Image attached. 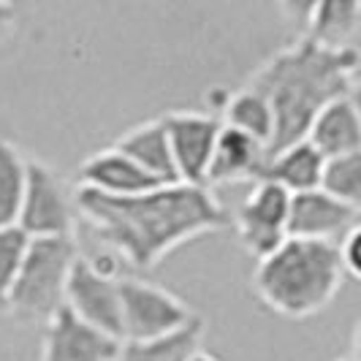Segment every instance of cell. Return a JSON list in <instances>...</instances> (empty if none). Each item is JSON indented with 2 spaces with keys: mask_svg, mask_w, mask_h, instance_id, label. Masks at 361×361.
Returning <instances> with one entry per match:
<instances>
[{
  "mask_svg": "<svg viewBox=\"0 0 361 361\" xmlns=\"http://www.w3.org/2000/svg\"><path fill=\"white\" fill-rule=\"evenodd\" d=\"M76 255L73 236H33L19 261L3 312L22 324H47L66 305V283Z\"/></svg>",
  "mask_w": 361,
  "mask_h": 361,
  "instance_id": "cell-4",
  "label": "cell"
},
{
  "mask_svg": "<svg viewBox=\"0 0 361 361\" xmlns=\"http://www.w3.org/2000/svg\"><path fill=\"white\" fill-rule=\"evenodd\" d=\"M343 283L337 245L299 236H288L269 255L258 258L253 271V290L261 305L288 321H307L324 312Z\"/></svg>",
  "mask_w": 361,
  "mask_h": 361,
  "instance_id": "cell-3",
  "label": "cell"
},
{
  "mask_svg": "<svg viewBox=\"0 0 361 361\" xmlns=\"http://www.w3.org/2000/svg\"><path fill=\"white\" fill-rule=\"evenodd\" d=\"M196 312L177 293L149 280L120 277V324L123 340H155L190 324Z\"/></svg>",
  "mask_w": 361,
  "mask_h": 361,
  "instance_id": "cell-7",
  "label": "cell"
},
{
  "mask_svg": "<svg viewBox=\"0 0 361 361\" xmlns=\"http://www.w3.org/2000/svg\"><path fill=\"white\" fill-rule=\"evenodd\" d=\"M163 126H166V136L171 147L177 180L204 185L209 155H212L217 130H220V117L180 109V111H169L163 117Z\"/></svg>",
  "mask_w": 361,
  "mask_h": 361,
  "instance_id": "cell-9",
  "label": "cell"
},
{
  "mask_svg": "<svg viewBox=\"0 0 361 361\" xmlns=\"http://www.w3.org/2000/svg\"><path fill=\"white\" fill-rule=\"evenodd\" d=\"M264 161H267V147L261 142L220 123L204 185L217 188V185H231V182H255Z\"/></svg>",
  "mask_w": 361,
  "mask_h": 361,
  "instance_id": "cell-12",
  "label": "cell"
},
{
  "mask_svg": "<svg viewBox=\"0 0 361 361\" xmlns=\"http://www.w3.org/2000/svg\"><path fill=\"white\" fill-rule=\"evenodd\" d=\"M17 226L30 239L73 236V228H76L73 193L52 166L38 158L25 161V190L19 201Z\"/></svg>",
  "mask_w": 361,
  "mask_h": 361,
  "instance_id": "cell-6",
  "label": "cell"
},
{
  "mask_svg": "<svg viewBox=\"0 0 361 361\" xmlns=\"http://www.w3.org/2000/svg\"><path fill=\"white\" fill-rule=\"evenodd\" d=\"M25 155L17 145L0 139V226H17L25 190Z\"/></svg>",
  "mask_w": 361,
  "mask_h": 361,
  "instance_id": "cell-20",
  "label": "cell"
},
{
  "mask_svg": "<svg viewBox=\"0 0 361 361\" xmlns=\"http://www.w3.org/2000/svg\"><path fill=\"white\" fill-rule=\"evenodd\" d=\"M30 236L19 226H0V312L6 307V296L14 283V274L19 269V261L25 255Z\"/></svg>",
  "mask_w": 361,
  "mask_h": 361,
  "instance_id": "cell-22",
  "label": "cell"
},
{
  "mask_svg": "<svg viewBox=\"0 0 361 361\" xmlns=\"http://www.w3.org/2000/svg\"><path fill=\"white\" fill-rule=\"evenodd\" d=\"M204 334L207 324L201 315H196L190 324L155 340H120L114 361H188V356H193L201 348Z\"/></svg>",
  "mask_w": 361,
  "mask_h": 361,
  "instance_id": "cell-17",
  "label": "cell"
},
{
  "mask_svg": "<svg viewBox=\"0 0 361 361\" xmlns=\"http://www.w3.org/2000/svg\"><path fill=\"white\" fill-rule=\"evenodd\" d=\"M274 3H277L280 14L288 19V22L307 27V22H310V17H312V11H315V3H318V0H274Z\"/></svg>",
  "mask_w": 361,
  "mask_h": 361,
  "instance_id": "cell-24",
  "label": "cell"
},
{
  "mask_svg": "<svg viewBox=\"0 0 361 361\" xmlns=\"http://www.w3.org/2000/svg\"><path fill=\"white\" fill-rule=\"evenodd\" d=\"M290 193L269 180H255L250 193L234 212V228L239 245L255 261L269 255L288 239Z\"/></svg>",
  "mask_w": 361,
  "mask_h": 361,
  "instance_id": "cell-8",
  "label": "cell"
},
{
  "mask_svg": "<svg viewBox=\"0 0 361 361\" xmlns=\"http://www.w3.org/2000/svg\"><path fill=\"white\" fill-rule=\"evenodd\" d=\"M17 27V6L14 0H0V44H6Z\"/></svg>",
  "mask_w": 361,
  "mask_h": 361,
  "instance_id": "cell-25",
  "label": "cell"
},
{
  "mask_svg": "<svg viewBox=\"0 0 361 361\" xmlns=\"http://www.w3.org/2000/svg\"><path fill=\"white\" fill-rule=\"evenodd\" d=\"M318 188L334 199L361 207V152L324 158Z\"/></svg>",
  "mask_w": 361,
  "mask_h": 361,
  "instance_id": "cell-21",
  "label": "cell"
},
{
  "mask_svg": "<svg viewBox=\"0 0 361 361\" xmlns=\"http://www.w3.org/2000/svg\"><path fill=\"white\" fill-rule=\"evenodd\" d=\"M120 340L63 307L44 324L41 361H114Z\"/></svg>",
  "mask_w": 361,
  "mask_h": 361,
  "instance_id": "cell-11",
  "label": "cell"
},
{
  "mask_svg": "<svg viewBox=\"0 0 361 361\" xmlns=\"http://www.w3.org/2000/svg\"><path fill=\"white\" fill-rule=\"evenodd\" d=\"M66 307L85 324L123 340L120 324V258L104 253L101 258H73L66 283Z\"/></svg>",
  "mask_w": 361,
  "mask_h": 361,
  "instance_id": "cell-5",
  "label": "cell"
},
{
  "mask_svg": "<svg viewBox=\"0 0 361 361\" xmlns=\"http://www.w3.org/2000/svg\"><path fill=\"white\" fill-rule=\"evenodd\" d=\"M111 147L126 152L130 161L139 163L155 180L180 182L177 180V169H174V158H171V147H169L163 117L161 120H147V123L133 126Z\"/></svg>",
  "mask_w": 361,
  "mask_h": 361,
  "instance_id": "cell-16",
  "label": "cell"
},
{
  "mask_svg": "<svg viewBox=\"0 0 361 361\" xmlns=\"http://www.w3.org/2000/svg\"><path fill=\"white\" fill-rule=\"evenodd\" d=\"M188 361H217L215 356H209V353H204V350H196V353H193V356H188Z\"/></svg>",
  "mask_w": 361,
  "mask_h": 361,
  "instance_id": "cell-26",
  "label": "cell"
},
{
  "mask_svg": "<svg viewBox=\"0 0 361 361\" xmlns=\"http://www.w3.org/2000/svg\"><path fill=\"white\" fill-rule=\"evenodd\" d=\"M247 87L258 90L271 106L274 133L267 152L302 142L315 114L334 98L356 95L359 49L329 47L302 36L274 52L253 71Z\"/></svg>",
  "mask_w": 361,
  "mask_h": 361,
  "instance_id": "cell-2",
  "label": "cell"
},
{
  "mask_svg": "<svg viewBox=\"0 0 361 361\" xmlns=\"http://www.w3.org/2000/svg\"><path fill=\"white\" fill-rule=\"evenodd\" d=\"M220 123L253 136L255 142H261L269 149L271 133H274V114H271L269 101L253 87H242L226 98Z\"/></svg>",
  "mask_w": 361,
  "mask_h": 361,
  "instance_id": "cell-18",
  "label": "cell"
},
{
  "mask_svg": "<svg viewBox=\"0 0 361 361\" xmlns=\"http://www.w3.org/2000/svg\"><path fill=\"white\" fill-rule=\"evenodd\" d=\"M356 226H361V207H356V204L334 199L321 188L290 193L288 236L337 245Z\"/></svg>",
  "mask_w": 361,
  "mask_h": 361,
  "instance_id": "cell-10",
  "label": "cell"
},
{
  "mask_svg": "<svg viewBox=\"0 0 361 361\" xmlns=\"http://www.w3.org/2000/svg\"><path fill=\"white\" fill-rule=\"evenodd\" d=\"M305 139L324 158L361 152V111L356 95H343V98H334L331 104H326L310 123Z\"/></svg>",
  "mask_w": 361,
  "mask_h": 361,
  "instance_id": "cell-14",
  "label": "cell"
},
{
  "mask_svg": "<svg viewBox=\"0 0 361 361\" xmlns=\"http://www.w3.org/2000/svg\"><path fill=\"white\" fill-rule=\"evenodd\" d=\"M337 361H359V353H353V356H343V359H337Z\"/></svg>",
  "mask_w": 361,
  "mask_h": 361,
  "instance_id": "cell-27",
  "label": "cell"
},
{
  "mask_svg": "<svg viewBox=\"0 0 361 361\" xmlns=\"http://www.w3.org/2000/svg\"><path fill=\"white\" fill-rule=\"evenodd\" d=\"M73 209L95 239L133 269H152L185 242L217 234L231 223L212 188L193 182H163L130 196L76 188Z\"/></svg>",
  "mask_w": 361,
  "mask_h": 361,
  "instance_id": "cell-1",
  "label": "cell"
},
{
  "mask_svg": "<svg viewBox=\"0 0 361 361\" xmlns=\"http://www.w3.org/2000/svg\"><path fill=\"white\" fill-rule=\"evenodd\" d=\"M361 25V0H318L307 36L329 47H353Z\"/></svg>",
  "mask_w": 361,
  "mask_h": 361,
  "instance_id": "cell-19",
  "label": "cell"
},
{
  "mask_svg": "<svg viewBox=\"0 0 361 361\" xmlns=\"http://www.w3.org/2000/svg\"><path fill=\"white\" fill-rule=\"evenodd\" d=\"M158 185L163 182L155 180L149 171H145L136 161H130L117 147L101 149L79 166V188H92L109 196H130Z\"/></svg>",
  "mask_w": 361,
  "mask_h": 361,
  "instance_id": "cell-13",
  "label": "cell"
},
{
  "mask_svg": "<svg viewBox=\"0 0 361 361\" xmlns=\"http://www.w3.org/2000/svg\"><path fill=\"white\" fill-rule=\"evenodd\" d=\"M321 169H324V155L307 139H302L288 147H280L274 152H267L258 180L274 182L286 188L288 193H302V190L318 188Z\"/></svg>",
  "mask_w": 361,
  "mask_h": 361,
  "instance_id": "cell-15",
  "label": "cell"
},
{
  "mask_svg": "<svg viewBox=\"0 0 361 361\" xmlns=\"http://www.w3.org/2000/svg\"><path fill=\"white\" fill-rule=\"evenodd\" d=\"M337 250H340V264H343L345 277L361 280V226L348 231L337 242Z\"/></svg>",
  "mask_w": 361,
  "mask_h": 361,
  "instance_id": "cell-23",
  "label": "cell"
}]
</instances>
